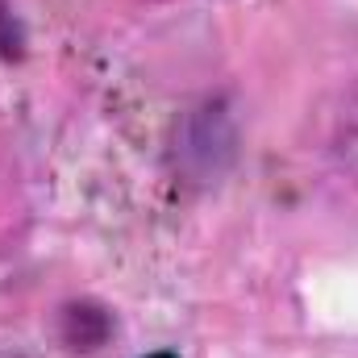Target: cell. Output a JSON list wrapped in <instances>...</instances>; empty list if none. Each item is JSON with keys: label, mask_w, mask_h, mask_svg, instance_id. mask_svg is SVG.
<instances>
[{"label": "cell", "mask_w": 358, "mask_h": 358, "mask_svg": "<svg viewBox=\"0 0 358 358\" xmlns=\"http://www.w3.org/2000/svg\"><path fill=\"white\" fill-rule=\"evenodd\" d=\"M25 55V34L21 21L13 17V4L0 0V59H21Z\"/></svg>", "instance_id": "obj_1"}, {"label": "cell", "mask_w": 358, "mask_h": 358, "mask_svg": "<svg viewBox=\"0 0 358 358\" xmlns=\"http://www.w3.org/2000/svg\"><path fill=\"white\" fill-rule=\"evenodd\" d=\"M146 358H179V355H167V350H159V355H146Z\"/></svg>", "instance_id": "obj_2"}]
</instances>
